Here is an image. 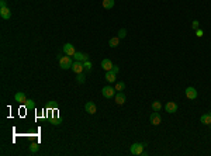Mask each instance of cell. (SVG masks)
<instances>
[{"label":"cell","mask_w":211,"mask_h":156,"mask_svg":"<svg viewBox=\"0 0 211 156\" xmlns=\"http://www.w3.org/2000/svg\"><path fill=\"white\" fill-rule=\"evenodd\" d=\"M117 37L121 38V39L125 38V37H127V30H125V28H120V30H118V35H117Z\"/></svg>","instance_id":"cell-24"},{"label":"cell","mask_w":211,"mask_h":156,"mask_svg":"<svg viewBox=\"0 0 211 156\" xmlns=\"http://www.w3.org/2000/svg\"><path fill=\"white\" fill-rule=\"evenodd\" d=\"M196 35L199 37V38H200V37H203V35H204L203 30H200V28H199V30H196Z\"/></svg>","instance_id":"cell-27"},{"label":"cell","mask_w":211,"mask_h":156,"mask_svg":"<svg viewBox=\"0 0 211 156\" xmlns=\"http://www.w3.org/2000/svg\"><path fill=\"white\" fill-rule=\"evenodd\" d=\"M199 25H200V23H199V20H194L192 23V27L194 28V30H199Z\"/></svg>","instance_id":"cell-26"},{"label":"cell","mask_w":211,"mask_h":156,"mask_svg":"<svg viewBox=\"0 0 211 156\" xmlns=\"http://www.w3.org/2000/svg\"><path fill=\"white\" fill-rule=\"evenodd\" d=\"M24 106H26V110H34L35 108V101L34 100H31V99H27V101H26V104H24Z\"/></svg>","instance_id":"cell-18"},{"label":"cell","mask_w":211,"mask_h":156,"mask_svg":"<svg viewBox=\"0 0 211 156\" xmlns=\"http://www.w3.org/2000/svg\"><path fill=\"white\" fill-rule=\"evenodd\" d=\"M52 122H54V125H58V124H59V120H58V118H54Z\"/></svg>","instance_id":"cell-30"},{"label":"cell","mask_w":211,"mask_h":156,"mask_svg":"<svg viewBox=\"0 0 211 156\" xmlns=\"http://www.w3.org/2000/svg\"><path fill=\"white\" fill-rule=\"evenodd\" d=\"M113 66H114V65H113V62L110 61V59H103V61H101V68H103L106 72L111 70Z\"/></svg>","instance_id":"cell-14"},{"label":"cell","mask_w":211,"mask_h":156,"mask_svg":"<svg viewBox=\"0 0 211 156\" xmlns=\"http://www.w3.org/2000/svg\"><path fill=\"white\" fill-rule=\"evenodd\" d=\"M14 100L17 101L19 104H26V101H27V97H26V94L24 93H15L14 94Z\"/></svg>","instance_id":"cell-13"},{"label":"cell","mask_w":211,"mask_h":156,"mask_svg":"<svg viewBox=\"0 0 211 156\" xmlns=\"http://www.w3.org/2000/svg\"><path fill=\"white\" fill-rule=\"evenodd\" d=\"M0 17L3 20H9L12 17V12H10V8L9 7H2L0 8Z\"/></svg>","instance_id":"cell-10"},{"label":"cell","mask_w":211,"mask_h":156,"mask_svg":"<svg viewBox=\"0 0 211 156\" xmlns=\"http://www.w3.org/2000/svg\"><path fill=\"white\" fill-rule=\"evenodd\" d=\"M108 45L111 46V48H117L120 45V38L118 37H113V38L108 39Z\"/></svg>","instance_id":"cell-17"},{"label":"cell","mask_w":211,"mask_h":156,"mask_svg":"<svg viewBox=\"0 0 211 156\" xmlns=\"http://www.w3.org/2000/svg\"><path fill=\"white\" fill-rule=\"evenodd\" d=\"M103 7L106 10H110V8L114 7V0H103Z\"/></svg>","instance_id":"cell-19"},{"label":"cell","mask_w":211,"mask_h":156,"mask_svg":"<svg viewBox=\"0 0 211 156\" xmlns=\"http://www.w3.org/2000/svg\"><path fill=\"white\" fill-rule=\"evenodd\" d=\"M149 121H151V124H152V125H159V124H161L162 122V118H161V114H159V113H158V111H154V113H152V114H151V117H149Z\"/></svg>","instance_id":"cell-4"},{"label":"cell","mask_w":211,"mask_h":156,"mask_svg":"<svg viewBox=\"0 0 211 156\" xmlns=\"http://www.w3.org/2000/svg\"><path fill=\"white\" fill-rule=\"evenodd\" d=\"M106 80H107L108 83H115L117 82V75H115L113 70H108V72H106Z\"/></svg>","instance_id":"cell-12"},{"label":"cell","mask_w":211,"mask_h":156,"mask_svg":"<svg viewBox=\"0 0 211 156\" xmlns=\"http://www.w3.org/2000/svg\"><path fill=\"white\" fill-rule=\"evenodd\" d=\"M72 56H69V55H66V56H61L59 58V66H61V69H63V70H66V69H72Z\"/></svg>","instance_id":"cell-1"},{"label":"cell","mask_w":211,"mask_h":156,"mask_svg":"<svg viewBox=\"0 0 211 156\" xmlns=\"http://www.w3.org/2000/svg\"><path fill=\"white\" fill-rule=\"evenodd\" d=\"M152 110L154 111H161L162 110V103L161 101H154V103H152Z\"/></svg>","instance_id":"cell-22"},{"label":"cell","mask_w":211,"mask_h":156,"mask_svg":"<svg viewBox=\"0 0 211 156\" xmlns=\"http://www.w3.org/2000/svg\"><path fill=\"white\" fill-rule=\"evenodd\" d=\"M76 80H77V83L83 84L84 82H86V75H84V73H79V75H77V77H76Z\"/></svg>","instance_id":"cell-23"},{"label":"cell","mask_w":211,"mask_h":156,"mask_svg":"<svg viewBox=\"0 0 211 156\" xmlns=\"http://www.w3.org/2000/svg\"><path fill=\"white\" fill-rule=\"evenodd\" d=\"M114 89H115L117 91H123L124 89H125V83H124V82H115Z\"/></svg>","instance_id":"cell-21"},{"label":"cell","mask_w":211,"mask_h":156,"mask_svg":"<svg viewBox=\"0 0 211 156\" xmlns=\"http://www.w3.org/2000/svg\"><path fill=\"white\" fill-rule=\"evenodd\" d=\"M111 70L115 73V75H117V73L120 72V68H118V66H117V65H114V66H113V69H111Z\"/></svg>","instance_id":"cell-28"},{"label":"cell","mask_w":211,"mask_h":156,"mask_svg":"<svg viewBox=\"0 0 211 156\" xmlns=\"http://www.w3.org/2000/svg\"><path fill=\"white\" fill-rule=\"evenodd\" d=\"M84 110H86V113H89V114H96L97 113V106L96 103H93V101H87V103L84 104Z\"/></svg>","instance_id":"cell-5"},{"label":"cell","mask_w":211,"mask_h":156,"mask_svg":"<svg viewBox=\"0 0 211 156\" xmlns=\"http://www.w3.org/2000/svg\"><path fill=\"white\" fill-rule=\"evenodd\" d=\"M114 100H115V104L117 106H123L125 103V94H124L123 91H117L114 96Z\"/></svg>","instance_id":"cell-6"},{"label":"cell","mask_w":211,"mask_h":156,"mask_svg":"<svg viewBox=\"0 0 211 156\" xmlns=\"http://www.w3.org/2000/svg\"><path fill=\"white\" fill-rule=\"evenodd\" d=\"M208 114H210V115H211V111H210V113H208Z\"/></svg>","instance_id":"cell-31"},{"label":"cell","mask_w":211,"mask_h":156,"mask_svg":"<svg viewBox=\"0 0 211 156\" xmlns=\"http://www.w3.org/2000/svg\"><path fill=\"white\" fill-rule=\"evenodd\" d=\"M63 52H65V55H69V56H75V53H76V51H75V48H73L72 44H65L63 45Z\"/></svg>","instance_id":"cell-8"},{"label":"cell","mask_w":211,"mask_h":156,"mask_svg":"<svg viewBox=\"0 0 211 156\" xmlns=\"http://www.w3.org/2000/svg\"><path fill=\"white\" fill-rule=\"evenodd\" d=\"M186 97L190 100L197 99V90L194 87H187L186 89Z\"/></svg>","instance_id":"cell-9"},{"label":"cell","mask_w":211,"mask_h":156,"mask_svg":"<svg viewBox=\"0 0 211 156\" xmlns=\"http://www.w3.org/2000/svg\"><path fill=\"white\" fill-rule=\"evenodd\" d=\"M38 149H39L38 142H31V145H30V152L31 153H37L38 152Z\"/></svg>","instance_id":"cell-20"},{"label":"cell","mask_w":211,"mask_h":156,"mask_svg":"<svg viewBox=\"0 0 211 156\" xmlns=\"http://www.w3.org/2000/svg\"><path fill=\"white\" fill-rule=\"evenodd\" d=\"M72 70L76 75H79V73H83V70H84V66H83V62H80V61H76L75 63L72 65Z\"/></svg>","instance_id":"cell-7"},{"label":"cell","mask_w":211,"mask_h":156,"mask_svg":"<svg viewBox=\"0 0 211 156\" xmlns=\"http://www.w3.org/2000/svg\"><path fill=\"white\" fill-rule=\"evenodd\" d=\"M115 93H117V90H115L114 87H111V86H104V87L101 89V94H103L106 99H113L115 96Z\"/></svg>","instance_id":"cell-2"},{"label":"cell","mask_w":211,"mask_h":156,"mask_svg":"<svg viewBox=\"0 0 211 156\" xmlns=\"http://www.w3.org/2000/svg\"><path fill=\"white\" fill-rule=\"evenodd\" d=\"M166 113H170V114H173V113H176L177 111V104L175 103V101H169V103H166Z\"/></svg>","instance_id":"cell-11"},{"label":"cell","mask_w":211,"mask_h":156,"mask_svg":"<svg viewBox=\"0 0 211 156\" xmlns=\"http://www.w3.org/2000/svg\"><path fill=\"white\" fill-rule=\"evenodd\" d=\"M131 153L132 155H142L144 153V144H139V142H137V144H132V146H131Z\"/></svg>","instance_id":"cell-3"},{"label":"cell","mask_w":211,"mask_h":156,"mask_svg":"<svg viewBox=\"0 0 211 156\" xmlns=\"http://www.w3.org/2000/svg\"><path fill=\"white\" fill-rule=\"evenodd\" d=\"M210 125H211V124H210Z\"/></svg>","instance_id":"cell-32"},{"label":"cell","mask_w":211,"mask_h":156,"mask_svg":"<svg viewBox=\"0 0 211 156\" xmlns=\"http://www.w3.org/2000/svg\"><path fill=\"white\" fill-rule=\"evenodd\" d=\"M2 7H7V3H6V0H0V8Z\"/></svg>","instance_id":"cell-29"},{"label":"cell","mask_w":211,"mask_h":156,"mask_svg":"<svg viewBox=\"0 0 211 156\" xmlns=\"http://www.w3.org/2000/svg\"><path fill=\"white\" fill-rule=\"evenodd\" d=\"M73 58H75L76 61H80V62L89 61V55H87V53H83V52H76Z\"/></svg>","instance_id":"cell-15"},{"label":"cell","mask_w":211,"mask_h":156,"mask_svg":"<svg viewBox=\"0 0 211 156\" xmlns=\"http://www.w3.org/2000/svg\"><path fill=\"white\" fill-rule=\"evenodd\" d=\"M83 66H84V69H86V70H92V62L90 61H84L83 62Z\"/></svg>","instance_id":"cell-25"},{"label":"cell","mask_w":211,"mask_h":156,"mask_svg":"<svg viewBox=\"0 0 211 156\" xmlns=\"http://www.w3.org/2000/svg\"><path fill=\"white\" fill-rule=\"evenodd\" d=\"M200 121H201V124H204V125H210L211 124V115L210 114H203L201 117H200Z\"/></svg>","instance_id":"cell-16"}]
</instances>
